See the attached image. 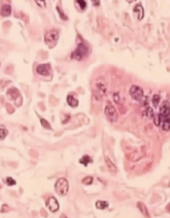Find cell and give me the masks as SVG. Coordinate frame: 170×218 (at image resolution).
I'll list each match as a JSON object with an SVG mask.
<instances>
[{
    "mask_svg": "<svg viewBox=\"0 0 170 218\" xmlns=\"http://www.w3.org/2000/svg\"><path fill=\"white\" fill-rule=\"evenodd\" d=\"M77 3L78 4L79 6L80 7V8L82 10H84L85 8H86V6H87V3H86V2H85V1H82V0H78V1H77Z\"/></svg>",
    "mask_w": 170,
    "mask_h": 218,
    "instance_id": "cell-20",
    "label": "cell"
},
{
    "mask_svg": "<svg viewBox=\"0 0 170 218\" xmlns=\"http://www.w3.org/2000/svg\"><path fill=\"white\" fill-rule=\"evenodd\" d=\"M79 162L80 164H83V165H84L85 167H87L89 163H92L93 161H92V159L91 158V157H90L89 156L85 155L84 156H82V157L80 159Z\"/></svg>",
    "mask_w": 170,
    "mask_h": 218,
    "instance_id": "cell-12",
    "label": "cell"
},
{
    "mask_svg": "<svg viewBox=\"0 0 170 218\" xmlns=\"http://www.w3.org/2000/svg\"><path fill=\"white\" fill-rule=\"evenodd\" d=\"M109 205V203L107 201H97L95 203V206H96L97 209L103 210L107 208Z\"/></svg>",
    "mask_w": 170,
    "mask_h": 218,
    "instance_id": "cell-11",
    "label": "cell"
},
{
    "mask_svg": "<svg viewBox=\"0 0 170 218\" xmlns=\"http://www.w3.org/2000/svg\"><path fill=\"white\" fill-rule=\"evenodd\" d=\"M69 190V183L65 178H60L57 181L55 185V190L61 196L67 195Z\"/></svg>",
    "mask_w": 170,
    "mask_h": 218,
    "instance_id": "cell-2",
    "label": "cell"
},
{
    "mask_svg": "<svg viewBox=\"0 0 170 218\" xmlns=\"http://www.w3.org/2000/svg\"><path fill=\"white\" fill-rule=\"evenodd\" d=\"M105 161H106V163H107V165L108 167V168L110 169V171H116V167L115 166V164H112V163L110 160H109L108 158H105Z\"/></svg>",
    "mask_w": 170,
    "mask_h": 218,
    "instance_id": "cell-14",
    "label": "cell"
},
{
    "mask_svg": "<svg viewBox=\"0 0 170 218\" xmlns=\"http://www.w3.org/2000/svg\"><path fill=\"white\" fill-rule=\"evenodd\" d=\"M105 115L107 118L112 122H115L118 120V113L115 107L112 105L108 104L105 107Z\"/></svg>",
    "mask_w": 170,
    "mask_h": 218,
    "instance_id": "cell-5",
    "label": "cell"
},
{
    "mask_svg": "<svg viewBox=\"0 0 170 218\" xmlns=\"http://www.w3.org/2000/svg\"><path fill=\"white\" fill-rule=\"evenodd\" d=\"M8 134V131L6 129H1L0 130V137H1V140H4Z\"/></svg>",
    "mask_w": 170,
    "mask_h": 218,
    "instance_id": "cell-19",
    "label": "cell"
},
{
    "mask_svg": "<svg viewBox=\"0 0 170 218\" xmlns=\"http://www.w3.org/2000/svg\"><path fill=\"white\" fill-rule=\"evenodd\" d=\"M40 122H41L42 126H43L44 128L46 129H49V130L51 129V126H50V124H49V122L46 120L41 119Z\"/></svg>",
    "mask_w": 170,
    "mask_h": 218,
    "instance_id": "cell-15",
    "label": "cell"
},
{
    "mask_svg": "<svg viewBox=\"0 0 170 218\" xmlns=\"http://www.w3.org/2000/svg\"><path fill=\"white\" fill-rule=\"evenodd\" d=\"M92 182H93V177H85L82 181V183H84V185H87L91 184Z\"/></svg>",
    "mask_w": 170,
    "mask_h": 218,
    "instance_id": "cell-17",
    "label": "cell"
},
{
    "mask_svg": "<svg viewBox=\"0 0 170 218\" xmlns=\"http://www.w3.org/2000/svg\"><path fill=\"white\" fill-rule=\"evenodd\" d=\"M46 205L48 207V209L52 213L57 211L59 209V203H58L57 199H56L55 197H53V196L50 197L49 199H48L46 203Z\"/></svg>",
    "mask_w": 170,
    "mask_h": 218,
    "instance_id": "cell-7",
    "label": "cell"
},
{
    "mask_svg": "<svg viewBox=\"0 0 170 218\" xmlns=\"http://www.w3.org/2000/svg\"><path fill=\"white\" fill-rule=\"evenodd\" d=\"M89 54V48L84 44L80 43L76 50L71 53V58L77 61H81Z\"/></svg>",
    "mask_w": 170,
    "mask_h": 218,
    "instance_id": "cell-1",
    "label": "cell"
},
{
    "mask_svg": "<svg viewBox=\"0 0 170 218\" xmlns=\"http://www.w3.org/2000/svg\"><path fill=\"white\" fill-rule=\"evenodd\" d=\"M36 72L39 75L47 76L50 74V65L49 64H41L36 67Z\"/></svg>",
    "mask_w": 170,
    "mask_h": 218,
    "instance_id": "cell-8",
    "label": "cell"
},
{
    "mask_svg": "<svg viewBox=\"0 0 170 218\" xmlns=\"http://www.w3.org/2000/svg\"><path fill=\"white\" fill-rule=\"evenodd\" d=\"M129 93L132 99L137 101H140L144 97V91H143L142 89L140 86H136V85H134L131 87Z\"/></svg>",
    "mask_w": 170,
    "mask_h": 218,
    "instance_id": "cell-6",
    "label": "cell"
},
{
    "mask_svg": "<svg viewBox=\"0 0 170 218\" xmlns=\"http://www.w3.org/2000/svg\"><path fill=\"white\" fill-rule=\"evenodd\" d=\"M6 183L8 186H12V185H16L17 182H16V181L13 179L12 177H8L6 178Z\"/></svg>",
    "mask_w": 170,
    "mask_h": 218,
    "instance_id": "cell-18",
    "label": "cell"
},
{
    "mask_svg": "<svg viewBox=\"0 0 170 218\" xmlns=\"http://www.w3.org/2000/svg\"><path fill=\"white\" fill-rule=\"evenodd\" d=\"M162 129L165 131H168L170 130V117L164 119L162 122Z\"/></svg>",
    "mask_w": 170,
    "mask_h": 218,
    "instance_id": "cell-13",
    "label": "cell"
},
{
    "mask_svg": "<svg viewBox=\"0 0 170 218\" xmlns=\"http://www.w3.org/2000/svg\"><path fill=\"white\" fill-rule=\"evenodd\" d=\"M11 14V6L9 4H4L1 9V14L3 17H8Z\"/></svg>",
    "mask_w": 170,
    "mask_h": 218,
    "instance_id": "cell-10",
    "label": "cell"
},
{
    "mask_svg": "<svg viewBox=\"0 0 170 218\" xmlns=\"http://www.w3.org/2000/svg\"><path fill=\"white\" fill-rule=\"evenodd\" d=\"M67 102L68 105L71 107H76L78 105V100L76 99L72 95H68L67 97Z\"/></svg>",
    "mask_w": 170,
    "mask_h": 218,
    "instance_id": "cell-9",
    "label": "cell"
},
{
    "mask_svg": "<svg viewBox=\"0 0 170 218\" xmlns=\"http://www.w3.org/2000/svg\"><path fill=\"white\" fill-rule=\"evenodd\" d=\"M59 39V32L57 29H50L44 35V42L52 48L57 43Z\"/></svg>",
    "mask_w": 170,
    "mask_h": 218,
    "instance_id": "cell-3",
    "label": "cell"
},
{
    "mask_svg": "<svg viewBox=\"0 0 170 218\" xmlns=\"http://www.w3.org/2000/svg\"><path fill=\"white\" fill-rule=\"evenodd\" d=\"M170 116V104L168 101H163L160 106V111H159L158 122L159 124L163 121L164 119L168 118Z\"/></svg>",
    "mask_w": 170,
    "mask_h": 218,
    "instance_id": "cell-4",
    "label": "cell"
},
{
    "mask_svg": "<svg viewBox=\"0 0 170 218\" xmlns=\"http://www.w3.org/2000/svg\"><path fill=\"white\" fill-rule=\"evenodd\" d=\"M160 101V97L158 95H155L153 97V105L156 107L159 105V103Z\"/></svg>",
    "mask_w": 170,
    "mask_h": 218,
    "instance_id": "cell-16",
    "label": "cell"
}]
</instances>
